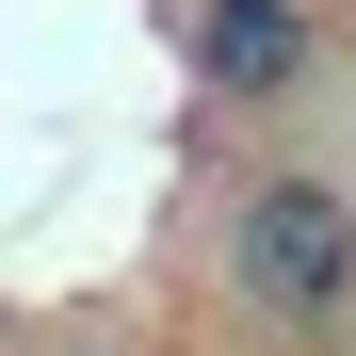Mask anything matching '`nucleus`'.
I'll use <instances>...</instances> for the list:
<instances>
[{"instance_id":"3","label":"nucleus","mask_w":356,"mask_h":356,"mask_svg":"<svg viewBox=\"0 0 356 356\" xmlns=\"http://www.w3.org/2000/svg\"><path fill=\"white\" fill-rule=\"evenodd\" d=\"M49 356H130V340H49Z\"/></svg>"},{"instance_id":"1","label":"nucleus","mask_w":356,"mask_h":356,"mask_svg":"<svg viewBox=\"0 0 356 356\" xmlns=\"http://www.w3.org/2000/svg\"><path fill=\"white\" fill-rule=\"evenodd\" d=\"M227 291L259 324H291V340H340L356 324V195L308 178V162H259L227 195Z\"/></svg>"},{"instance_id":"2","label":"nucleus","mask_w":356,"mask_h":356,"mask_svg":"<svg viewBox=\"0 0 356 356\" xmlns=\"http://www.w3.org/2000/svg\"><path fill=\"white\" fill-rule=\"evenodd\" d=\"M178 49H195L211 97H308L324 81V0H195Z\"/></svg>"}]
</instances>
